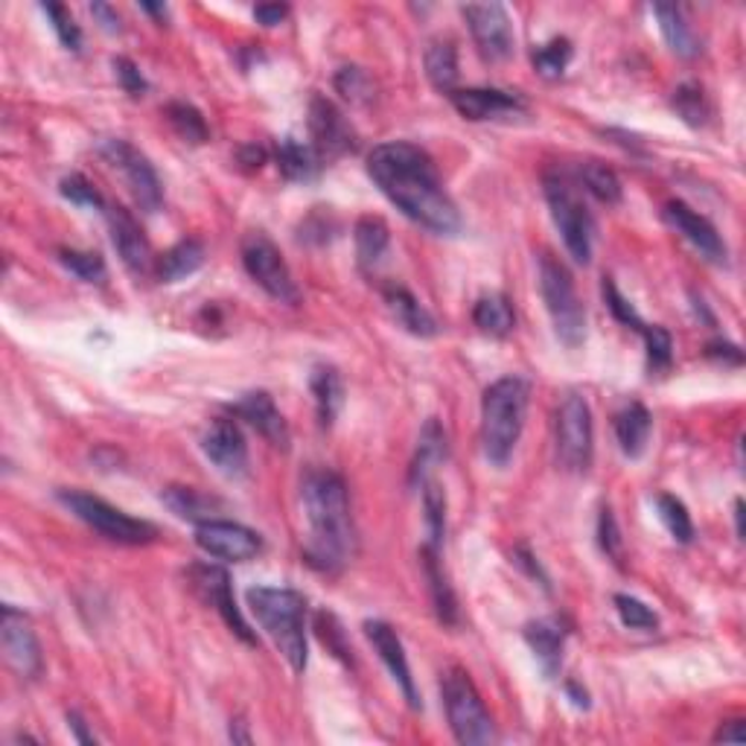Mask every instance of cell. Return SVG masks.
Wrapping results in <instances>:
<instances>
[{
	"label": "cell",
	"instance_id": "obj_1",
	"mask_svg": "<svg viewBox=\"0 0 746 746\" xmlns=\"http://www.w3.org/2000/svg\"><path fill=\"white\" fill-rule=\"evenodd\" d=\"M367 175L397 210L424 224L426 231L452 237L461 231V213L443 190L438 166L429 152L408 141H388L367 155Z\"/></svg>",
	"mask_w": 746,
	"mask_h": 746
},
{
	"label": "cell",
	"instance_id": "obj_2",
	"mask_svg": "<svg viewBox=\"0 0 746 746\" xmlns=\"http://www.w3.org/2000/svg\"><path fill=\"white\" fill-rule=\"evenodd\" d=\"M300 502L307 511V563L323 574H339L356 555V528L350 516L348 484L332 470H309L300 481Z\"/></svg>",
	"mask_w": 746,
	"mask_h": 746
},
{
	"label": "cell",
	"instance_id": "obj_3",
	"mask_svg": "<svg viewBox=\"0 0 746 746\" xmlns=\"http://www.w3.org/2000/svg\"><path fill=\"white\" fill-rule=\"evenodd\" d=\"M528 382L523 376H502L481 399V447L493 467H505L523 438L528 415Z\"/></svg>",
	"mask_w": 746,
	"mask_h": 746
},
{
	"label": "cell",
	"instance_id": "obj_4",
	"mask_svg": "<svg viewBox=\"0 0 746 746\" xmlns=\"http://www.w3.org/2000/svg\"><path fill=\"white\" fill-rule=\"evenodd\" d=\"M249 606L260 627L281 650L292 671L304 673L307 668V601L295 589L251 586L245 592Z\"/></svg>",
	"mask_w": 746,
	"mask_h": 746
},
{
	"label": "cell",
	"instance_id": "obj_5",
	"mask_svg": "<svg viewBox=\"0 0 746 746\" xmlns=\"http://www.w3.org/2000/svg\"><path fill=\"white\" fill-rule=\"evenodd\" d=\"M542 190H546L548 210H551L557 231L563 237L569 257L578 266H586L592 260V242H595V219L589 213L586 201L581 199L578 184L563 169H548L542 178Z\"/></svg>",
	"mask_w": 746,
	"mask_h": 746
},
{
	"label": "cell",
	"instance_id": "obj_6",
	"mask_svg": "<svg viewBox=\"0 0 746 746\" xmlns=\"http://www.w3.org/2000/svg\"><path fill=\"white\" fill-rule=\"evenodd\" d=\"M539 292H542L551 323H555L557 339L563 341L566 348H581L586 341V309H583V300L578 298L572 274L566 272L563 263L551 254L539 257Z\"/></svg>",
	"mask_w": 746,
	"mask_h": 746
},
{
	"label": "cell",
	"instance_id": "obj_7",
	"mask_svg": "<svg viewBox=\"0 0 746 746\" xmlns=\"http://www.w3.org/2000/svg\"><path fill=\"white\" fill-rule=\"evenodd\" d=\"M443 691V705H447V721L452 726L458 744L481 746L496 740V723L490 717L487 705L481 700L479 689L470 680V673L461 668L443 673L440 682Z\"/></svg>",
	"mask_w": 746,
	"mask_h": 746
},
{
	"label": "cell",
	"instance_id": "obj_8",
	"mask_svg": "<svg viewBox=\"0 0 746 746\" xmlns=\"http://www.w3.org/2000/svg\"><path fill=\"white\" fill-rule=\"evenodd\" d=\"M58 502L76 516L83 519L88 528H94L97 534H102L111 542H120V546H146L152 539L158 537V528L146 519H134V516L123 514L120 507L108 505L106 498L91 496V493H83V490H62L58 493Z\"/></svg>",
	"mask_w": 746,
	"mask_h": 746
},
{
	"label": "cell",
	"instance_id": "obj_9",
	"mask_svg": "<svg viewBox=\"0 0 746 746\" xmlns=\"http://www.w3.org/2000/svg\"><path fill=\"white\" fill-rule=\"evenodd\" d=\"M242 266L251 274V281L257 283L260 289L266 292L268 298L298 307L300 289L295 277H292L286 260H283L281 249L268 240L263 231H251L242 240Z\"/></svg>",
	"mask_w": 746,
	"mask_h": 746
},
{
	"label": "cell",
	"instance_id": "obj_10",
	"mask_svg": "<svg viewBox=\"0 0 746 746\" xmlns=\"http://www.w3.org/2000/svg\"><path fill=\"white\" fill-rule=\"evenodd\" d=\"M592 452H595L592 412L578 391H569L557 408V461L569 473H586Z\"/></svg>",
	"mask_w": 746,
	"mask_h": 746
},
{
	"label": "cell",
	"instance_id": "obj_11",
	"mask_svg": "<svg viewBox=\"0 0 746 746\" xmlns=\"http://www.w3.org/2000/svg\"><path fill=\"white\" fill-rule=\"evenodd\" d=\"M97 152L102 155L111 169L123 175L125 187L134 196V201L141 205V210L146 213H155L161 208V201H164V187H161V178L155 173V166L150 164L146 155L134 150L132 143L120 141V138H106L100 141Z\"/></svg>",
	"mask_w": 746,
	"mask_h": 746
},
{
	"label": "cell",
	"instance_id": "obj_12",
	"mask_svg": "<svg viewBox=\"0 0 746 746\" xmlns=\"http://www.w3.org/2000/svg\"><path fill=\"white\" fill-rule=\"evenodd\" d=\"M0 647H3V659L18 677L35 680L44 668L42 645L35 639V630L24 613H18L15 606H3L0 615Z\"/></svg>",
	"mask_w": 746,
	"mask_h": 746
},
{
	"label": "cell",
	"instance_id": "obj_13",
	"mask_svg": "<svg viewBox=\"0 0 746 746\" xmlns=\"http://www.w3.org/2000/svg\"><path fill=\"white\" fill-rule=\"evenodd\" d=\"M479 53L487 62H505L514 53V24L502 3H470L461 9Z\"/></svg>",
	"mask_w": 746,
	"mask_h": 746
},
{
	"label": "cell",
	"instance_id": "obj_14",
	"mask_svg": "<svg viewBox=\"0 0 746 746\" xmlns=\"http://www.w3.org/2000/svg\"><path fill=\"white\" fill-rule=\"evenodd\" d=\"M190 583L193 589L199 592L210 606H213L216 613L222 615V622L231 627V633L237 639H242L245 645H257V636L251 633L249 622L242 618L240 606L233 601V586L231 578L224 572L222 566H210V563H196L190 569Z\"/></svg>",
	"mask_w": 746,
	"mask_h": 746
},
{
	"label": "cell",
	"instance_id": "obj_15",
	"mask_svg": "<svg viewBox=\"0 0 746 746\" xmlns=\"http://www.w3.org/2000/svg\"><path fill=\"white\" fill-rule=\"evenodd\" d=\"M196 542L205 555L228 563H245L263 551V537L257 531L228 519H208L196 525Z\"/></svg>",
	"mask_w": 746,
	"mask_h": 746
},
{
	"label": "cell",
	"instance_id": "obj_16",
	"mask_svg": "<svg viewBox=\"0 0 746 746\" xmlns=\"http://www.w3.org/2000/svg\"><path fill=\"white\" fill-rule=\"evenodd\" d=\"M201 452L228 479H245L249 475V443H245L242 429L231 417H216L208 426V431L201 435Z\"/></svg>",
	"mask_w": 746,
	"mask_h": 746
},
{
	"label": "cell",
	"instance_id": "obj_17",
	"mask_svg": "<svg viewBox=\"0 0 746 746\" xmlns=\"http://www.w3.org/2000/svg\"><path fill=\"white\" fill-rule=\"evenodd\" d=\"M309 132H312V146L323 161L341 158V155L356 150L353 125L336 108V102H330L327 97H312V102H309Z\"/></svg>",
	"mask_w": 746,
	"mask_h": 746
},
{
	"label": "cell",
	"instance_id": "obj_18",
	"mask_svg": "<svg viewBox=\"0 0 746 746\" xmlns=\"http://www.w3.org/2000/svg\"><path fill=\"white\" fill-rule=\"evenodd\" d=\"M665 219H668V224H671L673 231L682 233V237H685L709 263L726 266V257H729L726 242L721 240L717 228H714L705 216H700L694 208H689L685 201H668V205H665Z\"/></svg>",
	"mask_w": 746,
	"mask_h": 746
},
{
	"label": "cell",
	"instance_id": "obj_19",
	"mask_svg": "<svg viewBox=\"0 0 746 746\" xmlns=\"http://www.w3.org/2000/svg\"><path fill=\"white\" fill-rule=\"evenodd\" d=\"M108 231H111V242H114L117 254L123 260V266L132 274H146L152 268V249L146 233L138 224L123 205H111L108 208Z\"/></svg>",
	"mask_w": 746,
	"mask_h": 746
},
{
	"label": "cell",
	"instance_id": "obj_20",
	"mask_svg": "<svg viewBox=\"0 0 746 746\" xmlns=\"http://www.w3.org/2000/svg\"><path fill=\"white\" fill-rule=\"evenodd\" d=\"M449 100L456 106V111L464 120H502V117H516L525 114V100L519 94L511 91H496V88H464V91H452Z\"/></svg>",
	"mask_w": 746,
	"mask_h": 746
},
{
	"label": "cell",
	"instance_id": "obj_21",
	"mask_svg": "<svg viewBox=\"0 0 746 746\" xmlns=\"http://www.w3.org/2000/svg\"><path fill=\"white\" fill-rule=\"evenodd\" d=\"M231 412L233 417L245 420L251 429H257L274 449H283V452L289 449V426H286L281 408L274 406V399L268 397L266 391H249V394H242L231 406Z\"/></svg>",
	"mask_w": 746,
	"mask_h": 746
},
{
	"label": "cell",
	"instance_id": "obj_22",
	"mask_svg": "<svg viewBox=\"0 0 746 746\" xmlns=\"http://www.w3.org/2000/svg\"><path fill=\"white\" fill-rule=\"evenodd\" d=\"M365 633L367 639H371L373 650L380 654V659L385 662L388 673L399 685L403 696H406V703L412 705V709H420V694H417L415 677H412V668H408L406 650H403V641H399L397 630L385 622H365Z\"/></svg>",
	"mask_w": 746,
	"mask_h": 746
},
{
	"label": "cell",
	"instance_id": "obj_23",
	"mask_svg": "<svg viewBox=\"0 0 746 746\" xmlns=\"http://www.w3.org/2000/svg\"><path fill=\"white\" fill-rule=\"evenodd\" d=\"M566 639H569V624L560 615H548V618L525 624V641L534 650L539 668L546 671L548 680H555L560 665H563Z\"/></svg>",
	"mask_w": 746,
	"mask_h": 746
},
{
	"label": "cell",
	"instance_id": "obj_24",
	"mask_svg": "<svg viewBox=\"0 0 746 746\" xmlns=\"http://www.w3.org/2000/svg\"><path fill=\"white\" fill-rule=\"evenodd\" d=\"M382 298L388 304L391 316L397 318V323L412 336H420V339H431L435 332H438V321L431 318L429 309L420 304V300L406 289V286H399V283H388L385 289H382Z\"/></svg>",
	"mask_w": 746,
	"mask_h": 746
},
{
	"label": "cell",
	"instance_id": "obj_25",
	"mask_svg": "<svg viewBox=\"0 0 746 746\" xmlns=\"http://www.w3.org/2000/svg\"><path fill=\"white\" fill-rule=\"evenodd\" d=\"M309 391L316 397V415L321 429H332L341 406H344V382L332 365H318L309 376Z\"/></svg>",
	"mask_w": 746,
	"mask_h": 746
},
{
	"label": "cell",
	"instance_id": "obj_26",
	"mask_svg": "<svg viewBox=\"0 0 746 746\" xmlns=\"http://www.w3.org/2000/svg\"><path fill=\"white\" fill-rule=\"evenodd\" d=\"M449 452V440L447 431L440 426L438 417H429L426 426L420 429V438H417V456L412 461V484H420L424 487L426 481H429V473L440 461H447Z\"/></svg>",
	"mask_w": 746,
	"mask_h": 746
},
{
	"label": "cell",
	"instance_id": "obj_27",
	"mask_svg": "<svg viewBox=\"0 0 746 746\" xmlns=\"http://www.w3.org/2000/svg\"><path fill=\"white\" fill-rule=\"evenodd\" d=\"M650 429H654V420L641 403H627L615 415V438L627 458H641L647 440H650Z\"/></svg>",
	"mask_w": 746,
	"mask_h": 746
},
{
	"label": "cell",
	"instance_id": "obj_28",
	"mask_svg": "<svg viewBox=\"0 0 746 746\" xmlns=\"http://www.w3.org/2000/svg\"><path fill=\"white\" fill-rule=\"evenodd\" d=\"M654 15L659 21L665 42L680 58H694L700 53V39L694 35L691 24L682 15V9L677 3H656Z\"/></svg>",
	"mask_w": 746,
	"mask_h": 746
},
{
	"label": "cell",
	"instance_id": "obj_29",
	"mask_svg": "<svg viewBox=\"0 0 746 746\" xmlns=\"http://www.w3.org/2000/svg\"><path fill=\"white\" fill-rule=\"evenodd\" d=\"M424 574L429 581L431 604H435V613L443 624H458V601L456 592L449 586V578L443 572V563H440V548H424Z\"/></svg>",
	"mask_w": 746,
	"mask_h": 746
},
{
	"label": "cell",
	"instance_id": "obj_30",
	"mask_svg": "<svg viewBox=\"0 0 746 746\" xmlns=\"http://www.w3.org/2000/svg\"><path fill=\"white\" fill-rule=\"evenodd\" d=\"M277 166L289 182H312L321 173L323 158L312 143H300L295 138H283L277 146Z\"/></svg>",
	"mask_w": 746,
	"mask_h": 746
},
{
	"label": "cell",
	"instance_id": "obj_31",
	"mask_svg": "<svg viewBox=\"0 0 746 746\" xmlns=\"http://www.w3.org/2000/svg\"><path fill=\"white\" fill-rule=\"evenodd\" d=\"M473 321L481 332H487L493 339H505L516 323L514 304H511V298L502 295V292L484 295V298L475 300Z\"/></svg>",
	"mask_w": 746,
	"mask_h": 746
},
{
	"label": "cell",
	"instance_id": "obj_32",
	"mask_svg": "<svg viewBox=\"0 0 746 746\" xmlns=\"http://www.w3.org/2000/svg\"><path fill=\"white\" fill-rule=\"evenodd\" d=\"M353 240H356L359 266L376 268L391 245L388 224L382 222L380 216H362L356 222V231H353Z\"/></svg>",
	"mask_w": 746,
	"mask_h": 746
},
{
	"label": "cell",
	"instance_id": "obj_33",
	"mask_svg": "<svg viewBox=\"0 0 746 746\" xmlns=\"http://www.w3.org/2000/svg\"><path fill=\"white\" fill-rule=\"evenodd\" d=\"M201 266H205V245L199 240H182L158 260V277L164 283H178L199 272Z\"/></svg>",
	"mask_w": 746,
	"mask_h": 746
},
{
	"label": "cell",
	"instance_id": "obj_34",
	"mask_svg": "<svg viewBox=\"0 0 746 746\" xmlns=\"http://www.w3.org/2000/svg\"><path fill=\"white\" fill-rule=\"evenodd\" d=\"M574 184H583V190L592 193L597 201H604V205H618L624 196L622 178L610 169L601 161H586L574 169Z\"/></svg>",
	"mask_w": 746,
	"mask_h": 746
},
{
	"label": "cell",
	"instance_id": "obj_35",
	"mask_svg": "<svg viewBox=\"0 0 746 746\" xmlns=\"http://www.w3.org/2000/svg\"><path fill=\"white\" fill-rule=\"evenodd\" d=\"M426 76H429V83L449 94L456 91L458 83V53L456 44L452 42H431L429 51H426Z\"/></svg>",
	"mask_w": 746,
	"mask_h": 746
},
{
	"label": "cell",
	"instance_id": "obj_36",
	"mask_svg": "<svg viewBox=\"0 0 746 746\" xmlns=\"http://www.w3.org/2000/svg\"><path fill=\"white\" fill-rule=\"evenodd\" d=\"M161 498L175 516H182L187 523H208L216 505L213 498L201 496L199 490L193 487H166Z\"/></svg>",
	"mask_w": 746,
	"mask_h": 746
},
{
	"label": "cell",
	"instance_id": "obj_37",
	"mask_svg": "<svg viewBox=\"0 0 746 746\" xmlns=\"http://www.w3.org/2000/svg\"><path fill=\"white\" fill-rule=\"evenodd\" d=\"M166 120L175 129V134L182 138V141L193 143V146H199V143H208L210 129L205 123V117L196 106L190 102H169L166 106Z\"/></svg>",
	"mask_w": 746,
	"mask_h": 746
},
{
	"label": "cell",
	"instance_id": "obj_38",
	"mask_svg": "<svg viewBox=\"0 0 746 746\" xmlns=\"http://www.w3.org/2000/svg\"><path fill=\"white\" fill-rule=\"evenodd\" d=\"M673 111L685 120L689 125L700 129V125L709 123V117H712V106H709V97H705L703 85L696 83H682L671 97Z\"/></svg>",
	"mask_w": 746,
	"mask_h": 746
},
{
	"label": "cell",
	"instance_id": "obj_39",
	"mask_svg": "<svg viewBox=\"0 0 746 746\" xmlns=\"http://www.w3.org/2000/svg\"><path fill=\"white\" fill-rule=\"evenodd\" d=\"M424 507H426V531L429 542L426 546L440 548L447 537V493L440 490L438 481H426L424 484Z\"/></svg>",
	"mask_w": 746,
	"mask_h": 746
},
{
	"label": "cell",
	"instance_id": "obj_40",
	"mask_svg": "<svg viewBox=\"0 0 746 746\" xmlns=\"http://www.w3.org/2000/svg\"><path fill=\"white\" fill-rule=\"evenodd\" d=\"M656 507H659V519L665 523L668 534L677 542H682V546H689L691 539H694V523H691L689 511H685L680 498L671 496V493H662V496L656 498Z\"/></svg>",
	"mask_w": 746,
	"mask_h": 746
},
{
	"label": "cell",
	"instance_id": "obj_41",
	"mask_svg": "<svg viewBox=\"0 0 746 746\" xmlns=\"http://www.w3.org/2000/svg\"><path fill=\"white\" fill-rule=\"evenodd\" d=\"M569 62H572V42L569 39H551L539 51H534V67L542 79H560Z\"/></svg>",
	"mask_w": 746,
	"mask_h": 746
},
{
	"label": "cell",
	"instance_id": "obj_42",
	"mask_svg": "<svg viewBox=\"0 0 746 746\" xmlns=\"http://www.w3.org/2000/svg\"><path fill=\"white\" fill-rule=\"evenodd\" d=\"M58 263L74 272L79 281L85 283H102L106 281V260L97 254V251H74L62 249L58 251Z\"/></svg>",
	"mask_w": 746,
	"mask_h": 746
},
{
	"label": "cell",
	"instance_id": "obj_43",
	"mask_svg": "<svg viewBox=\"0 0 746 746\" xmlns=\"http://www.w3.org/2000/svg\"><path fill=\"white\" fill-rule=\"evenodd\" d=\"M613 604H615V610H618V618L624 622V627H630V630H645V633H654L656 627H659V615H656L654 610L645 604V601H639V597L615 595Z\"/></svg>",
	"mask_w": 746,
	"mask_h": 746
},
{
	"label": "cell",
	"instance_id": "obj_44",
	"mask_svg": "<svg viewBox=\"0 0 746 746\" xmlns=\"http://www.w3.org/2000/svg\"><path fill=\"white\" fill-rule=\"evenodd\" d=\"M641 336H645V348H647V365H650V371H668L673 362V339L671 332L665 330V327H659V323H647L645 330H641Z\"/></svg>",
	"mask_w": 746,
	"mask_h": 746
},
{
	"label": "cell",
	"instance_id": "obj_45",
	"mask_svg": "<svg viewBox=\"0 0 746 746\" xmlns=\"http://www.w3.org/2000/svg\"><path fill=\"white\" fill-rule=\"evenodd\" d=\"M42 12L53 21V30H56L58 42L65 44L67 51H74V53L83 51V30L76 26L74 15H70L62 3H44Z\"/></svg>",
	"mask_w": 746,
	"mask_h": 746
},
{
	"label": "cell",
	"instance_id": "obj_46",
	"mask_svg": "<svg viewBox=\"0 0 746 746\" xmlns=\"http://www.w3.org/2000/svg\"><path fill=\"white\" fill-rule=\"evenodd\" d=\"M336 88L344 100L350 102H367L373 97V83L371 76L362 70V67H341L339 76H336Z\"/></svg>",
	"mask_w": 746,
	"mask_h": 746
},
{
	"label": "cell",
	"instance_id": "obj_47",
	"mask_svg": "<svg viewBox=\"0 0 746 746\" xmlns=\"http://www.w3.org/2000/svg\"><path fill=\"white\" fill-rule=\"evenodd\" d=\"M58 190H62V196H65L67 201H74V205H79V208H94V210L106 208L100 190H97V187H94V184L79 173L62 178Z\"/></svg>",
	"mask_w": 746,
	"mask_h": 746
},
{
	"label": "cell",
	"instance_id": "obj_48",
	"mask_svg": "<svg viewBox=\"0 0 746 746\" xmlns=\"http://www.w3.org/2000/svg\"><path fill=\"white\" fill-rule=\"evenodd\" d=\"M597 542H601V551H604L615 566H622L624 542L622 531H618V523H615V514L610 507L601 511V519H597Z\"/></svg>",
	"mask_w": 746,
	"mask_h": 746
},
{
	"label": "cell",
	"instance_id": "obj_49",
	"mask_svg": "<svg viewBox=\"0 0 746 746\" xmlns=\"http://www.w3.org/2000/svg\"><path fill=\"white\" fill-rule=\"evenodd\" d=\"M316 630H318V639H321L323 645L332 650V656H339V659H344V662L350 665V647H348V641H344V630H341L339 618H336L332 613H318Z\"/></svg>",
	"mask_w": 746,
	"mask_h": 746
},
{
	"label": "cell",
	"instance_id": "obj_50",
	"mask_svg": "<svg viewBox=\"0 0 746 746\" xmlns=\"http://www.w3.org/2000/svg\"><path fill=\"white\" fill-rule=\"evenodd\" d=\"M604 300H606V307H610V312H613V316L618 318V321L627 323V327H633V330H639V332L645 330L647 323L641 321L639 312L633 309L630 300L624 298L622 292H618V286H615V283L610 281V277H604Z\"/></svg>",
	"mask_w": 746,
	"mask_h": 746
},
{
	"label": "cell",
	"instance_id": "obj_51",
	"mask_svg": "<svg viewBox=\"0 0 746 746\" xmlns=\"http://www.w3.org/2000/svg\"><path fill=\"white\" fill-rule=\"evenodd\" d=\"M114 74H117V79H120V85H123V91L132 94V97H143V94H146V88H150V83L143 79L141 67L134 65L132 58L117 56L114 58Z\"/></svg>",
	"mask_w": 746,
	"mask_h": 746
},
{
	"label": "cell",
	"instance_id": "obj_52",
	"mask_svg": "<svg viewBox=\"0 0 746 746\" xmlns=\"http://www.w3.org/2000/svg\"><path fill=\"white\" fill-rule=\"evenodd\" d=\"M332 231H336V224H332V216L323 213V210H316V213L309 216L307 222L300 224V240L304 242H323L332 240Z\"/></svg>",
	"mask_w": 746,
	"mask_h": 746
},
{
	"label": "cell",
	"instance_id": "obj_53",
	"mask_svg": "<svg viewBox=\"0 0 746 746\" xmlns=\"http://www.w3.org/2000/svg\"><path fill=\"white\" fill-rule=\"evenodd\" d=\"M286 15H289V7H283V3H260V7H254V18H257L263 26L283 24Z\"/></svg>",
	"mask_w": 746,
	"mask_h": 746
},
{
	"label": "cell",
	"instance_id": "obj_54",
	"mask_svg": "<svg viewBox=\"0 0 746 746\" xmlns=\"http://www.w3.org/2000/svg\"><path fill=\"white\" fill-rule=\"evenodd\" d=\"M705 356L721 359V362H729V365H740V362H744L740 348H735V344H729V341H712V344L705 348Z\"/></svg>",
	"mask_w": 746,
	"mask_h": 746
},
{
	"label": "cell",
	"instance_id": "obj_55",
	"mask_svg": "<svg viewBox=\"0 0 746 746\" xmlns=\"http://www.w3.org/2000/svg\"><path fill=\"white\" fill-rule=\"evenodd\" d=\"M91 15L100 21L106 33H120V15L108 3H94Z\"/></svg>",
	"mask_w": 746,
	"mask_h": 746
},
{
	"label": "cell",
	"instance_id": "obj_56",
	"mask_svg": "<svg viewBox=\"0 0 746 746\" xmlns=\"http://www.w3.org/2000/svg\"><path fill=\"white\" fill-rule=\"evenodd\" d=\"M714 740L717 744H744L746 740V732H744V721H729L726 726H721L717 729V735H714Z\"/></svg>",
	"mask_w": 746,
	"mask_h": 746
},
{
	"label": "cell",
	"instance_id": "obj_57",
	"mask_svg": "<svg viewBox=\"0 0 746 746\" xmlns=\"http://www.w3.org/2000/svg\"><path fill=\"white\" fill-rule=\"evenodd\" d=\"M67 726L74 729V735H76V740H79V744H97V738H94L91 732L85 729V721L76 712L67 714Z\"/></svg>",
	"mask_w": 746,
	"mask_h": 746
},
{
	"label": "cell",
	"instance_id": "obj_58",
	"mask_svg": "<svg viewBox=\"0 0 746 746\" xmlns=\"http://www.w3.org/2000/svg\"><path fill=\"white\" fill-rule=\"evenodd\" d=\"M240 164L249 166V169H260V166L266 164V152L257 150V146H245L240 152Z\"/></svg>",
	"mask_w": 746,
	"mask_h": 746
},
{
	"label": "cell",
	"instance_id": "obj_59",
	"mask_svg": "<svg viewBox=\"0 0 746 746\" xmlns=\"http://www.w3.org/2000/svg\"><path fill=\"white\" fill-rule=\"evenodd\" d=\"M566 694L572 696V703L578 705V709H589V694L586 691H581V685L578 682H566Z\"/></svg>",
	"mask_w": 746,
	"mask_h": 746
},
{
	"label": "cell",
	"instance_id": "obj_60",
	"mask_svg": "<svg viewBox=\"0 0 746 746\" xmlns=\"http://www.w3.org/2000/svg\"><path fill=\"white\" fill-rule=\"evenodd\" d=\"M242 726H245V723H231V738L240 740V744H251V738L242 732Z\"/></svg>",
	"mask_w": 746,
	"mask_h": 746
},
{
	"label": "cell",
	"instance_id": "obj_61",
	"mask_svg": "<svg viewBox=\"0 0 746 746\" xmlns=\"http://www.w3.org/2000/svg\"><path fill=\"white\" fill-rule=\"evenodd\" d=\"M735 525H738V537H744V502H735Z\"/></svg>",
	"mask_w": 746,
	"mask_h": 746
},
{
	"label": "cell",
	"instance_id": "obj_62",
	"mask_svg": "<svg viewBox=\"0 0 746 746\" xmlns=\"http://www.w3.org/2000/svg\"><path fill=\"white\" fill-rule=\"evenodd\" d=\"M141 9L155 18H166V7H158V3H141Z\"/></svg>",
	"mask_w": 746,
	"mask_h": 746
}]
</instances>
